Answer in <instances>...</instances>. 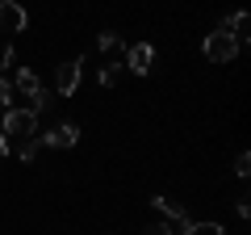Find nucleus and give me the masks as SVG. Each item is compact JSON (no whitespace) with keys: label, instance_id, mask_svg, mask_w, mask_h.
<instances>
[{"label":"nucleus","instance_id":"19","mask_svg":"<svg viewBox=\"0 0 251 235\" xmlns=\"http://www.w3.org/2000/svg\"><path fill=\"white\" fill-rule=\"evenodd\" d=\"M0 155H13V139H4V135H0Z\"/></svg>","mask_w":251,"mask_h":235},{"label":"nucleus","instance_id":"1","mask_svg":"<svg viewBox=\"0 0 251 235\" xmlns=\"http://www.w3.org/2000/svg\"><path fill=\"white\" fill-rule=\"evenodd\" d=\"M0 135L4 139H17V143H25V139L38 135V114H29L25 105H13L0 114Z\"/></svg>","mask_w":251,"mask_h":235},{"label":"nucleus","instance_id":"17","mask_svg":"<svg viewBox=\"0 0 251 235\" xmlns=\"http://www.w3.org/2000/svg\"><path fill=\"white\" fill-rule=\"evenodd\" d=\"M143 235H176V231H172V227L168 223H151V227H147V231Z\"/></svg>","mask_w":251,"mask_h":235},{"label":"nucleus","instance_id":"7","mask_svg":"<svg viewBox=\"0 0 251 235\" xmlns=\"http://www.w3.org/2000/svg\"><path fill=\"white\" fill-rule=\"evenodd\" d=\"M218 29H226V34H234L239 42H247V29H251V17L247 13H230V17L218 21Z\"/></svg>","mask_w":251,"mask_h":235},{"label":"nucleus","instance_id":"13","mask_svg":"<svg viewBox=\"0 0 251 235\" xmlns=\"http://www.w3.org/2000/svg\"><path fill=\"white\" fill-rule=\"evenodd\" d=\"M97 46H100V51H105V55H113L117 46H122V38H117L113 29H100V34H97Z\"/></svg>","mask_w":251,"mask_h":235},{"label":"nucleus","instance_id":"4","mask_svg":"<svg viewBox=\"0 0 251 235\" xmlns=\"http://www.w3.org/2000/svg\"><path fill=\"white\" fill-rule=\"evenodd\" d=\"M25 26H29L25 4H17V0H0V29H4V34H21Z\"/></svg>","mask_w":251,"mask_h":235},{"label":"nucleus","instance_id":"3","mask_svg":"<svg viewBox=\"0 0 251 235\" xmlns=\"http://www.w3.org/2000/svg\"><path fill=\"white\" fill-rule=\"evenodd\" d=\"M239 51H243V42H239L234 34H226V29L205 34V59H209V63H230Z\"/></svg>","mask_w":251,"mask_h":235},{"label":"nucleus","instance_id":"9","mask_svg":"<svg viewBox=\"0 0 251 235\" xmlns=\"http://www.w3.org/2000/svg\"><path fill=\"white\" fill-rule=\"evenodd\" d=\"M151 206L159 210L163 218H172V223H184V218H188V214H184V206H180V202H172V198H159V193H155V198H151Z\"/></svg>","mask_w":251,"mask_h":235},{"label":"nucleus","instance_id":"18","mask_svg":"<svg viewBox=\"0 0 251 235\" xmlns=\"http://www.w3.org/2000/svg\"><path fill=\"white\" fill-rule=\"evenodd\" d=\"M234 210H239V218H247V214H251V206H247V193H243V198L234 202Z\"/></svg>","mask_w":251,"mask_h":235},{"label":"nucleus","instance_id":"16","mask_svg":"<svg viewBox=\"0 0 251 235\" xmlns=\"http://www.w3.org/2000/svg\"><path fill=\"white\" fill-rule=\"evenodd\" d=\"M0 67H17V51H13V46L0 51Z\"/></svg>","mask_w":251,"mask_h":235},{"label":"nucleus","instance_id":"11","mask_svg":"<svg viewBox=\"0 0 251 235\" xmlns=\"http://www.w3.org/2000/svg\"><path fill=\"white\" fill-rule=\"evenodd\" d=\"M180 235H226L218 223H193V218H184L180 223Z\"/></svg>","mask_w":251,"mask_h":235},{"label":"nucleus","instance_id":"15","mask_svg":"<svg viewBox=\"0 0 251 235\" xmlns=\"http://www.w3.org/2000/svg\"><path fill=\"white\" fill-rule=\"evenodd\" d=\"M247 172H251V155L239 151V155H234V176H247Z\"/></svg>","mask_w":251,"mask_h":235},{"label":"nucleus","instance_id":"2","mask_svg":"<svg viewBox=\"0 0 251 235\" xmlns=\"http://www.w3.org/2000/svg\"><path fill=\"white\" fill-rule=\"evenodd\" d=\"M84 80V55H75V59H67V63L54 67V97H75V88H80Z\"/></svg>","mask_w":251,"mask_h":235},{"label":"nucleus","instance_id":"10","mask_svg":"<svg viewBox=\"0 0 251 235\" xmlns=\"http://www.w3.org/2000/svg\"><path fill=\"white\" fill-rule=\"evenodd\" d=\"M122 72H126V63H117V59H109L105 67L97 72V80H100V88H113L117 80H122Z\"/></svg>","mask_w":251,"mask_h":235},{"label":"nucleus","instance_id":"12","mask_svg":"<svg viewBox=\"0 0 251 235\" xmlns=\"http://www.w3.org/2000/svg\"><path fill=\"white\" fill-rule=\"evenodd\" d=\"M38 151H42V139H25V143H17V155H21V160H25V164H34L38 160Z\"/></svg>","mask_w":251,"mask_h":235},{"label":"nucleus","instance_id":"8","mask_svg":"<svg viewBox=\"0 0 251 235\" xmlns=\"http://www.w3.org/2000/svg\"><path fill=\"white\" fill-rule=\"evenodd\" d=\"M17 92H21L25 101L42 92V80H38V72H34V67H17Z\"/></svg>","mask_w":251,"mask_h":235},{"label":"nucleus","instance_id":"6","mask_svg":"<svg viewBox=\"0 0 251 235\" xmlns=\"http://www.w3.org/2000/svg\"><path fill=\"white\" fill-rule=\"evenodd\" d=\"M126 67H130L134 76H147L155 67V46L151 42H134V46H130V55H126Z\"/></svg>","mask_w":251,"mask_h":235},{"label":"nucleus","instance_id":"14","mask_svg":"<svg viewBox=\"0 0 251 235\" xmlns=\"http://www.w3.org/2000/svg\"><path fill=\"white\" fill-rule=\"evenodd\" d=\"M0 109H13V84L0 76Z\"/></svg>","mask_w":251,"mask_h":235},{"label":"nucleus","instance_id":"5","mask_svg":"<svg viewBox=\"0 0 251 235\" xmlns=\"http://www.w3.org/2000/svg\"><path fill=\"white\" fill-rule=\"evenodd\" d=\"M42 139V147H75L80 143V126L75 122H54L46 135H38Z\"/></svg>","mask_w":251,"mask_h":235}]
</instances>
